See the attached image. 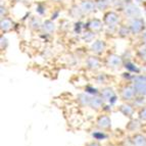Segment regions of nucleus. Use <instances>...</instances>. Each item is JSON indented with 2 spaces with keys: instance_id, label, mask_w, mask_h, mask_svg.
Listing matches in <instances>:
<instances>
[{
  "instance_id": "nucleus-1",
  "label": "nucleus",
  "mask_w": 146,
  "mask_h": 146,
  "mask_svg": "<svg viewBox=\"0 0 146 146\" xmlns=\"http://www.w3.org/2000/svg\"><path fill=\"white\" fill-rule=\"evenodd\" d=\"M133 86L137 92V95L146 96V76L137 75L133 79Z\"/></svg>"
},
{
  "instance_id": "nucleus-27",
  "label": "nucleus",
  "mask_w": 146,
  "mask_h": 146,
  "mask_svg": "<svg viewBox=\"0 0 146 146\" xmlns=\"http://www.w3.org/2000/svg\"><path fill=\"white\" fill-rule=\"evenodd\" d=\"M89 146H100V145L98 143H96V142H93V143H91Z\"/></svg>"
},
{
  "instance_id": "nucleus-13",
  "label": "nucleus",
  "mask_w": 146,
  "mask_h": 146,
  "mask_svg": "<svg viewBox=\"0 0 146 146\" xmlns=\"http://www.w3.org/2000/svg\"><path fill=\"white\" fill-rule=\"evenodd\" d=\"M133 146H146V137L141 134H135L131 140Z\"/></svg>"
},
{
  "instance_id": "nucleus-26",
  "label": "nucleus",
  "mask_w": 146,
  "mask_h": 146,
  "mask_svg": "<svg viewBox=\"0 0 146 146\" xmlns=\"http://www.w3.org/2000/svg\"><path fill=\"white\" fill-rule=\"evenodd\" d=\"M141 34H142V41H143L144 44H146V31H143Z\"/></svg>"
},
{
  "instance_id": "nucleus-19",
  "label": "nucleus",
  "mask_w": 146,
  "mask_h": 146,
  "mask_svg": "<svg viewBox=\"0 0 146 146\" xmlns=\"http://www.w3.org/2000/svg\"><path fill=\"white\" fill-rule=\"evenodd\" d=\"M117 33H119V35L121 37H126L128 36V35L131 33V30H130L129 27H126V26H123V27H121L119 29V31H117Z\"/></svg>"
},
{
  "instance_id": "nucleus-9",
  "label": "nucleus",
  "mask_w": 146,
  "mask_h": 146,
  "mask_svg": "<svg viewBox=\"0 0 146 146\" xmlns=\"http://www.w3.org/2000/svg\"><path fill=\"white\" fill-rule=\"evenodd\" d=\"M106 48V44L102 40H96L91 44V51L94 54L98 55V54H101Z\"/></svg>"
},
{
  "instance_id": "nucleus-14",
  "label": "nucleus",
  "mask_w": 146,
  "mask_h": 146,
  "mask_svg": "<svg viewBox=\"0 0 146 146\" xmlns=\"http://www.w3.org/2000/svg\"><path fill=\"white\" fill-rule=\"evenodd\" d=\"M103 102L104 100L102 99V97H97V96H94V97H91V101H90V105L92 108L94 110H99L103 106Z\"/></svg>"
},
{
  "instance_id": "nucleus-11",
  "label": "nucleus",
  "mask_w": 146,
  "mask_h": 146,
  "mask_svg": "<svg viewBox=\"0 0 146 146\" xmlns=\"http://www.w3.org/2000/svg\"><path fill=\"white\" fill-rule=\"evenodd\" d=\"M80 8L83 13H90L96 8V2H93L90 0H84L83 2L81 3Z\"/></svg>"
},
{
  "instance_id": "nucleus-18",
  "label": "nucleus",
  "mask_w": 146,
  "mask_h": 146,
  "mask_svg": "<svg viewBox=\"0 0 146 146\" xmlns=\"http://www.w3.org/2000/svg\"><path fill=\"white\" fill-rule=\"evenodd\" d=\"M43 30L46 33H52V32L55 30V25H54L53 22L51 21H46V22H44L43 24Z\"/></svg>"
},
{
  "instance_id": "nucleus-29",
  "label": "nucleus",
  "mask_w": 146,
  "mask_h": 146,
  "mask_svg": "<svg viewBox=\"0 0 146 146\" xmlns=\"http://www.w3.org/2000/svg\"><path fill=\"white\" fill-rule=\"evenodd\" d=\"M107 2H108V1H115V0H106Z\"/></svg>"
},
{
  "instance_id": "nucleus-17",
  "label": "nucleus",
  "mask_w": 146,
  "mask_h": 146,
  "mask_svg": "<svg viewBox=\"0 0 146 146\" xmlns=\"http://www.w3.org/2000/svg\"><path fill=\"white\" fill-rule=\"evenodd\" d=\"M78 100L81 105H83V106H89V105H90L91 97L87 94H80L78 96Z\"/></svg>"
},
{
  "instance_id": "nucleus-21",
  "label": "nucleus",
  "mask_w": 146,
  "mask_h": 146,
  "mask_svg": "<svg viewBox=\"0 0 146 146\" xmlns=\"http://www.w3.org/2000/svg\"><path fill=\"white\" fill-rule=\"evenodd\" d=\"M30 26H31V28H33V29H39L40 26H41V24H40V21L38 20V19H36V17H33L31 21H30Z\"/></svg>"
},
{
  "instance_id": "nucleus-15",
  "label": "nucleus",
  "mask_w": 146,
  "mask_h": 146,
  "mask_svg": "<svg viewBox=\"0 0 146 146\" xmlns=\"http://www.w3.org/2000/svg\"><path fill=\"white\" fill-rule=\"evenodd\" d=\"M119 110L123 115H126V117H131L133 113H134V107L130 105L129 103H125L122 106L119 107Z\"/></svg>"
},
{
  "instance_id": "nucleus-23",
  "label": "nucleus",
  "mask_w": 146,
  "mask_h": 146,
  "mask_svg": "<svg viewBox=\"0 0 146 146\" xmlns=\"http://www.w3.org/2000/svg\"><path fill=\"white\" fill-rule=\"evenodd\" d=\"M94 32H87V33H84L83 34V39L85 41H91V40L94 38Z\"/></svg>"
},
{
  "instance_id": "nucleus-31",
  "label": "nucleus",
  "mask_w": 146,
  "mask_h": 146,
  "mask_svg": "<svg viewBox=\"0 0 146 146\" xmlns=\"http://www.w3.org/2000/svg\"><path fill=\"white\" fill-rule=\"evenodd\" d=\"M145 15H146V11H145Z\"/></svg>"
},
{
  "instance_id": "nucleus-16",
  "label": "nucleus",
  "mask_w": 146,
  "mask_h": 146,
  "mask_svg": "<svg viewBox=\"0 0 146 146\" xmlns=\"http://www.w3.org/2000/svg\"><path fill=\"white\" fill-rule=\"evenodd\" d=\"M12 21L10 19H7V17H4L1 20V30L4 32H7V31H10L12 28Z\"/></svg>"
},
{
  "instance_id": "nucleus-5",
  "label": "nucleus",
  "mask_w": 146,
  "mask_h": 146,
  "mask_svg": "<svg viewBox=\"0 0 146 146\" xmlns=\"http://www.w3.org/2000/svg\"><path fill=\"white\" fill-rule=\"evenodd\" d=\"M124 11H125V15H126L128 17H130L131 20L132 19H135V17H140V15H141V12H140L139 8L137 7L134 3H132V2L126 3Z\"/></svg>"
},
{
  "instance_id": "nucleus-28",
  "label": "nucleus",
  "mask_w": 146,
  "mask_h": 146,
  "mask_svg": "<svg viewBox=\"0 0 146 146\" xmlns=\"http://www.w3.org/2000/svg\"><path fill=\"white\" fill-rule=\"evenodd\" d=\"M53 1H55V2H59V1H62V0H53Z\"/></svg>"
},
{
  "instance_id": "nucleus-2",
  "label": "nucleus",
  "mask_w": 146,
  "mask_h": 146,
  "mask_svg": "<svg viewBox=\"0 0 146 146\" xmlns=\"http://www.w3.org/2000/svg\"><path fill=\"white\" fill-rule=\"evenodd\" d=\"M129 28L131 30L132 34H140L144 31V28H145V23H144L143 19L141 17H135V19H132L131 22H130Z\"/></svg>"
},
{
  "instance_id": "nucleus-4",
  "label": "nucleus",
  "mask_w": 146,
  "mask_h": 146,
  "mask_svg": "<svg viewBox=\"0 0 146 146\" xmlns=\"http://www.w3.org/2000/svg\"><path fill=\"white\" fill-rule=\"evenodd\" d=\"M106 27L108 28H115L119 22V17L115 11H108L105 13L104 20H103Z\"/></svg>"
},
{
  "instance_id": "nucleus-22",
  "label": "nucleus",
  "mask_w": 146,
  "mask_h": 146,
  "mask_svg": "<svg viewBox=\"0 0 146 146\" xmlns=\"http://www.w3.org/2000/svg\"><path fill=\"white\" fill-rule=\"evenodd\" d=\"M107 5H108V3H107L106 0H98L97 2H96V8L102 10L107 7Z\"/></svg>"
},
{
  "instance_id": "nucleus-6",
  "label": "nucleus",
  "mask_w": 146,
  "mask_h": 146,
  "mask_svg": "<svg viewBox=\"0 0 146 146\" xmlns=\"http://www.w3.org/2000/svg\"><path fill=\"white\" fill-rule=\"evenodd\" d=\"M100 94H101V97H102V99L104 101H108L111 104L117 101V95H115V91L112 90L110 87L103 88L101 92H100Z\"/></svg>"
},
{
  "instance_id": "nucleus-8",
  "label": "nucleus",
  "mask_w": 146,
  "mask_h": 146,
  "mask_svg": "<svg viewBox=\"0 0 146 146\" xmlns=\"http://www.w3.org/2000/svg\"><path fill=\"white\" fill-rule=\"evenodd\" d=\"M96 124L100 130H107L111 127V119L107 115H101L98 117Z\"/></svg>"
},
{
  "instance_id": "nucleus-12",
  "label": "nucleus",
  "mask_w": 146,
  "mask_h": 146,
  "mask_svg": "<svg viewBox=\"0 0 146 146\" xmlns=\"http://www.w3.org/2000/svg\"><path fill=\"white\" fill-rule=\"evenodd\" d=\"M103 27V24L102 22L100 20H98V19H93V20H91L90 22L88 23V28H89V30H91L92 32H99L100 30L102 29Z\"/></svg>"
},
{
  "instance_id": "nucleus-10",
  "label": "nucleus",
  "mask_w": 146,
  "mask_h": 146,
  "mask_svg": "<svg viewBox=\"0 0 146 146\" xmlns=\"http://www.w3.org/2000/svg\"><path fill=\"white\" fill-rule=\"evenodd\" d=\"M100 64H101V61L98 58L97 56H89L86 60V66L89 70L91 71H96L100 68Z\"/></svg>"
},
{
  "instance_id": "nucleus-7",
  "label": "nucleus",
  "mask_w": 146,
  "mask_h": 146,
  "mask_svg": "<svg viewBox=\"0 0 146 146\" xmlns=\"http://www.w3.org/2000/svg\"><path fill=\"white\" fill-rule=\"evenodd\" d=\"M106 62L110 68H119L123 66V58L117 54H110L107 57Z\"/></svg>"
},
{
  "instance_id": "nucleus-25",
  "label": "nucleus",
  "mask_w": 146,
  "mask_h": 146,
  "mask_svg": "<svg viewBox=\"0 0 146 146\" xmlns=\"http://www.w3.org/2000/svg\"><path fill=\"white\" fill-rule=\"evenodd\" d=\"M139 55L141 56L142 58L146 59V44H144L143 46L139 49Z\"/></svg>"
},
{
  "instance_id": "nucleus-24",
  "label": "nucleus",
  "mask_w": 146,
  "mask_h": 146,
  "mask_svg": "<svg viewBox=\"0 0 146 146\" xmlns=\"http://www.w3.org/2000/svg\"><path fill=\"white\" fill-rule=\"evenodd\" d=\"M139 119L146 122V106L141 107V110H139Z\"/></svg>"
},
{
  "instance_id": "nucleus-3",
  "label": "nucleus",
  "mask_w": 146,
  "mask_h": 146,
  "mask_svg": "<svg viewBox=\"0 0 146 146\" xmlns=\"http://www.w3.org/2000/svg\"><path fill=\"white\" fill-rule=\"evenodd\" d=\"M137 92L133 85H127L121 90V98L125 101H132L136 98Z\"/></svg>"
},
{
  "instance_id": "nucleus-30",
  "label": "nucleus",
  "mask_w": 146,
  "mask_h": 146,
  "mask_svg": "<svg viewBox=\"0 0 146 146\" xmlns=\"http://www.w3.org/2000/svg\"><path fill=\"white\" fill-rule=\"evenodd\" d=\"M136 1H138V2H139V1H140V0H136Z\"/></svg>"
},
{
  "instance_id": "nucleus-20",
  "label": "nucleus",
  "mask_w": 146,
  "mask_h": 146,
  "mask_svg": "<svg viewBox=\"0 0 146 146\" xmlns=\"http://www.w3.org/2000/svg\"><path fill=\"white\" fill-rule=\"evenodd\" d=\"M93 137L96 140H103L104 138H106V135H105L104 132L101 130V131H96L95 133H93Z\"/></svg>"
}]
</instances>
